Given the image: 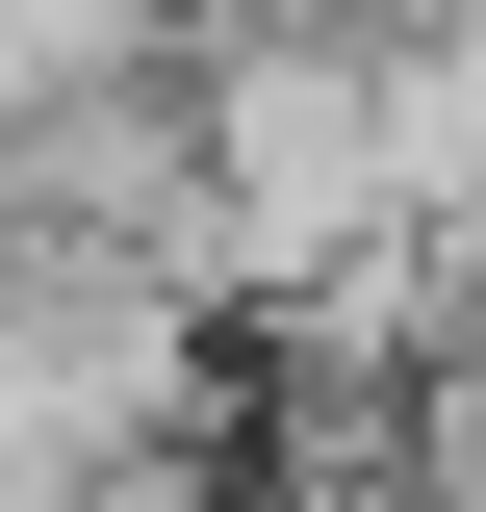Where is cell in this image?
<instances>
[{
    "label": "cell",
    "mask_w": 486,
    "mask_h": 512,
    "mask_svg": "<svg viewBox=\"0 0 486 512\" xmlns=\"http://www.w3.org/2000/svg\"><path fill=\"white\" fill-rule=\"evenodd\" d=\"M410 512H486V461H461V487H410Z\"/></svg>",
    "instance_id": "6da1fadb"
}]
</instances>
